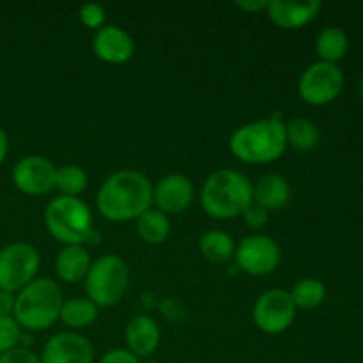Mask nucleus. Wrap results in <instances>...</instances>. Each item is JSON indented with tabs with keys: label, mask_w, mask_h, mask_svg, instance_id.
I'll list each match as a JSON object with an SVG mask.
<instances>
[{
	"label": "nucleus",
	"mask_w": 363,
	"mask_h": 363,
	"mask_svg": "<svg viewBox=\"0 0 363 363\" xmlns=\"http://www.w3.org/2000/svg\"><path fill=\"white\" fill-rule=\"evenodd\" d=\"M96 208L112 223L137 222L138 216L152 208L151 181L138 170H116L99 186Z\"/></svg>",
	"instance_id": "obj_1"
},
{
	"label": "nucleus",
	"mask_w": 363,
	"mask_h": 363,
	"mask_svg": "<svg viewBox=\"0 0 363 363\" xmlns=\"http://www.w3.org/2000/svg\"><path fill=\"white\" fill-rule=\"evenodd\" d=\"M287 147L286 123L279 113L243 124L229 138L233 156L247 165H268L277 162Z\"/></svg>",
	"instance_id": "obj_2"
},
{
	"label": "nucleus",
	"mask_w": 363,
	"mask_h": 363,
	"mask_svg": "<svg viewBox=\"0 0 363 363\" xmlns=\"http://www.w3.org/2000/svg\"><path fill=\"white\" fill-rule=\"evenodd\" d=\"M254 202V184L234 169L209 174L201 190V208L209 218L233 220L243 215Z\"/></svg>",
	"instance_id": "obj_3"
},
{
	"label": "nucleus",
	"mask_w": 363,
	"mask_h": 363,
	"mask_svg": "<svg viewBox=\"0 0 363 363\" xmlns=\"http://www.w3.org/2000/svg\"><path fill=\"white\" fill-rule=\"evenodd\" d=\"M64 294L59 284L48 277H35L16 293L13 318L21 330L45 332L59 321Z\"/></svg>",
	"instance_id": "obj_4"
},
{
	"label": "nucleus",
	"mask_w": 363,
	"mask_h": 363,
	"mask_svg": "<svg viewBox=\"0 0 363 363\" xmlns=\"http://www.w3.org/2000/svg\"><path fill=\"white\" fill-rule=\"evenodd\" d=\"M45 227L64 247L85 245L94 234L92 211L80 197H53L45 208Z\"/></svg>",
	"instance_id": "obj_5"
},
{
	"label": "nucleus",
	"mask_w": 363,
	"mask_h": 363,
	"mask_svg": "<svg viewBox=\"0 0 363 363\" xmlns=\"http://www.w3.org/2000/svg\"><path fill=\"white\" fill-rule=\"evenodd\" d=\"M85 296L98 308L116 307L130 286V269L124 259L105 254L92 261L84 280Z\"/></svg>",
	"instance_id": "obj_6"
},
{
	"label": "nucleus",
	"mask_w": 363,
	"mask_h": 363,
	"mask_svg": "<svg viewBox=\"0 0 363 363\" xmlns=\"http://www.w3.org/2000/svg\"><path fill=\"white\" fill-rule=\"evenodd\" d=\"M41 266L38 248L25 241H16L0 250V291L20 293L32 282Z\"/></svg>",
	"instance_id": "obj_7"
},
{
	"label": "nucleus",
	"mask_w": 363,
	"mask_h": 363,
	"mask_svg": "<svg viewBox=\"0 0 363 363\" xmlns=\"http://www.w3.org/2000/svg\"><path fill=\"white\" fill-rule=\"evenodd\" d=\"M344 73L339 64H311L298 80V94L307 105L326 106L335 101L344 89Z\"/></svg>",
	"instance_id": "obj_8"
},
{
	"label": "nucleus",
	"mask_w": 363,
	"mask_h": 363,
	"mask_svg": "<svg viewBox=\"0 0 363 363\" xmlns=\"http://www.w3.org/2000/svg\"><path fill=\"white\" fill-rule=\"evenodd\" d=\"M282 252L279 243L272 236L266 234H252L243 238L236 245V261L238 269L252 277L272 275L280 264Z\"/></svg>",
	"instance_id": "obj_9"
},
{
	"label": "nucleus",
	"mask_w": 363,
	"mask_h": 363,
	"mask_svg": "<svg viewBox=\"0 0 363 363\" xmlns=\"http://www.w3.org/2000/svg\"><path fill=\"white\" fill-rule=\"evenodd\" d=\"M296 312L298 308L291 300L289 291L269 289L255 300L252 318L261 332L268 335H279L293 326Z\"/></svg>",
	"instance_id": "obj_10"
},
{
	"label": "nucleus",
	"mask_w": 363,
	"mask_h": 363,
	"mask_svg": "<svg viewBox=\"0 0 363 363\" xmlns=\"http://www.w3.org/2000/svg\"><path fill=\"white\" fill-rule=\"evenodd\" d=\"M57 167L50 158L28 155L18 160L11 170V181L18 191L30 197H39L55 190Z\"/></svg>",
	"instance_id": "obj_11"
},
{
	"label": "nucleus",
	"mask_w": 363,
	"mask_h": 363,
	"mask_svg": "<svg viewBox=\"0 0 363 363\" xmlns=\"http://www.w3.org/2000/svg\"><path fill=\"white\" fill-rule=\"evenodd\" d=\"M41 363H94L91 340L77 332H60L50 337L39 353Z\"/></svg>",
	"instance_id": "obj_12"
},
{
	"label": "nucleus",
	"mask_w": 363,
	"mask_h": 363,
	"mask_svg": "<svg viewBox=\"0 0 363 363\" xmlns=\"http://www.w3.org/2000/svg\"><path fill=\"white\" fill-rule=\"evenodd\" d=\"M194 183L183 174H169L152 186V208L167 216L186 211L194 202Z\"/></svg>",
	"instance_id": "obj_13"
},
{
	"label": "nucleus",
	"mask_w": 363,
	"mask_h": 363,
	"mask_svg": "<svg viewBox=\"0 0 363 363\" xmlns=\"http://www.w3.org/2000/svg\"><path fill=\"white\" fill-rule=\"evenodd\" d=\"M92 52L101 62L121 66L135 55V41L124 28L106 23L94 32Z\"/></svg>",
	"instance_id": "obj_14"
},
{
	"label": "nucleus",
	"mask_w": 363,
	"mask_h": 363,
	"mask_svg": "<svg viewBox=\"0 0 363 363\" xmlns=\"http://www.w3.org/2000/svg\"><path fill=\"white\" fill-rule=\"evenodd\" d=\"M162 340V330L156 319L147 314H138L128 321L124 328V350L130 351L138 360H149L156 353Z\"/></svg>",
	"instance_id": "obj_15"
},
{
	"label": "nucleus",
	"mask_w": 363,
	"mask_h": 363,
	"mask_svg": "<svg viewBox=\"0 0 363 363\" xmlns=\"http://www.w3.org/2000/svg\"><path fill=\"white\" fill-rule=\"evenodd\" d=\"M323 4L319 0H308V2H284V0H273L268 4V18L275 27L284 30H294L301 28L314 21L321 13Z\"/></svg>",
	"instance_id": "obj_16"
},
{
	"label": "nucleus",
	"mask_w": 363,
	"mask_h": 363,
	"mask_svg": "<svg viewBox=\"0 0 363 363\" xmlns=\"http://www.w3.org/2000/svg\"><path fill=\"white\" fill-rule=\"evenodd\" d=\"M92 259L85 245H67L55 257V273L60 282L78 284L87 277Z\"/></svg>",
	"instance_id": "obj_17"
},
{
	"label": "nucleus",
	"mask_w": 363,
	"mask_h": 363,
	"mask_svg": "<svg viewBox=\"0 0 363 363\" xmlns=\"http://www.w3.org/2000/svg\"><path fill=\"white\" fill-rule=\"evenodd\" d=\"M291 201V184L280 174H266L254 184V202L266 211H279Z\"/></svg>",
	"instance_id": "obj_18"
},
{
	"label": "nucleus",
	"mask_w": 363,
	"mask_h": 363,
	"mask_svg": "<svg viewBox=\"0 0 363 363\" xmlns=\"http://www.w3.org/2000/svg\"><path fill=\"white\" fill-rule=\"evenodd\" d=\"M199 250L206 261L213 262V264H227L234 259L236 243L229 233L213 229L202 234L199 240Z\"/></svg>",
	"instance_id": "obj_19"
},
{
	"label": "nucleus",
	"mask_w": 363,
	"mask_h": 363,
	"mask_svg": "<svg viewBox=\"0 0 363 363\" xmlns=\"http://www.w3.org/2000/svg\"><path fill=\"white\" fill-rule=\"evenodd\" d=\"M99 308L87 296H73L64 300L60 308L59 321H62L71 330L89 328L98 319Z\"/></svg>",
	"instance_id": "obj_20"
},
{
	"label": "nucleus",
	"mask_w": 363,
	"mask_h": 363,
	"mask_svg": "<svg viewBox=\"0 0 363 363\" xmlns=\"http://www.w3.org/2000/svg\"><path fill=\"white\" fill-rule=\"evenodd\" d=\"M350 50V38L340 27H326L315 39V53L321 62L339 64Z\"/></svg>",
	"instance_id": "obj_21"
},
{
	"label": "nucleus",
	"mask_w": 363,
	"mask_h": 363,
	"mask_svg": "<svg viewBox=\"0 0 363 363\" xmlns=\"http://www.w3.org/2000/svg\"><path fill=\"white\" fill-rule=\"evenodd\" d=\"M287 145L301 152H311L321 142V131L318 124L305 117H296V119L286 123Z\"/></svg>",
	"instance_id": "obj_22"
},
{
	"label": "nucleus",
	"mask_w": 363,
	"mask_h": 363,
	"mask_svg": "<svg viewBox=\"0 0 363 363\" xmlns=\"http://www.w3.org/2000/svg\"><path fill=\"white\" fill-rule=\"evenodd\" d=\"M137 233L147 245H162L170 236V220L165 213L151 208L137 218Z\"/></svg>",
	"instance_id": "obj_23"
},
{
	"label": "nucleus",
	"mask_w": 363,
	"mask_h": 363,
	"mask_svg": "<svg viewBox=\"0 0 363 363\" xmlns=\"http://www.w3.org/2000/svg\"><path fill=\"white\" fill-rule=\"evenodd\" d=\"M89 186V176L84 167L77 163L57 167L55 190L64 197H80Z\"/></svg>",
	"instance_id": "obj_24"
},
{
	"label": "nucleus",
	"mask_w": 363,
	"mask_h": 363,
	"mask_svg": "<svg viewBox=\"0 0 363 363\" xmlns=\"http://www.w3.org/2000/svg\"><path fill=\"white\" fill-rule=\"evenodd\" d=\"M294 307L301 311H314L326 298V286L319 279L298 280L289 291Z\"/></svg>",
	"instance_id": "obj_25"
},
{
	"label": "nucleus",
	"mask_w": 363,
	"mask_h": 363,
	"mask_svg": "<svg viewBox=\"0 0 363 363\" xmlns=\"http://www.w3.org/2000/svg\"><path fill=\"white\" fill-rule=\"evenodd\" d=\"M23 337L20 325L13 315H0V354L20 346Z\"/></svg>",
	"instance_id": "obj_26"
},
{
	"label": "nucleus",
	"mask_w": 363,
	"mask_h": 363,
	"mask_svg": "<svg viewBox=\"0 0 363 363\" xmlns=\"http://www.w3.org/2000/svg\"><path fill=\"white\" fill-rule=\"evenodd\" d=\"M78 18H80L82 25H85L91 30H99L106 25V11L101 4H85L78 11Z\"/></svg>",
	"instance_id": "obj_27"
},
{
	"label": "nucleus",
	"mask_w": 363,
	"mask_h": 363,
	"mask_svg": "<svg viewBox=\"0 0 363 363\" xmlns=\"http://www.w3.org/2000/svg\"><path fill=\"white\" fill-rule=\"evenodd\" d=\"M241 218H243V222L247 223L248 229L261 230L269 223V211H266L262 206L252 202V204L248 206L247 211L241 215Z\"/></svg>",
	"instance_id": "obj_28"
},
{
	"label": "nucleus",
	"mask_w": 363,
	"mask_h": 363,
	"mask_svg": "<svg viewBox=\"0 0 363 363\" xmlns=\"http://www.w3.org/2000/svg\"><path fill=\"white\" fill-rule=\"evenodd\" d=\"M0 363H41L39 354L34 353L30 347L18 346L7 353L0 354Z\"/></svg>",
	"instance_id": "obj_29"
},
{
	"label": "nucleus",
	"mask_w": 363,
	"mask_h": 363,
	"mask_svg": "<svg viewBox=\"0 0 363 363\" xmlns=\"http://www.w3.org/2000/svg\"><path fill=\"white\" fill-rule=\"evenodd\" d=\"M98 363H142V360H138L135 354H131L124 347H116V350L106 351Z\"/></svg>",
	"instance_id": "obj_30"
},
{
	"label": "nucleus",
	"mask_w": 363,
	"mask_h": 363,
	"mask_svg": "<svg viewBox=\"0 0 363 363\" xmlns=\"http://www.w3.org/2000/svg\"><path fill=\"white\" fill-rule=\"evenodd\" d=\"M14 300H16V294L0 291V315H13Z\"/></svg>",
	"instance_id": "obj_31"
},
{
	"label": "nucleus",
	"mask_w": 363,
	"mask_h": 363,
	"mask_svg": "<svg viewBox=\"0 0 363 363\" xmlns=\"http://www.w3.org/2000/svg\"><path fill=\"white\" fill-rule=\"evenodd\" d=\"M268 4L266 0H262V2H250V0H247V2H236V7H240V9L247 11V13H261V11H266L268 9Z\"/></svg>",
	"instance_id": "obj_32"
},
{
	"label": "nucleus",
	"mask_w": 363,
	"mask_h": 363,
	"mask_svg": "<svg viewBox=\"0 0 363 363\" xmlns=\"http://www.w3.org/2000/svg\"><path fill=\"white\" fill-rule=\"evenodd\" d=\"M7 152H9V138H7V133L4 131V128L0 126V165L6 162Z\"/></svg>",
	"instance_id": "obj_33"
},
{
	"label": "nucleus",
	"mask_w": 363,
	"mask_h": 363,
	"mask_svg": "<svg viewBox=\"0 0 363 363\" xmlns=\"http://www.w3.org/2000/svg\"><path fill=\"white\" fill-rule=\"evenodd\" d=\"M360 94H362V99H363V78H362V84H360Z\"/></svg>",
	"instance_id": "obj_34"
},
{
	"label": "nucleus",
	"mask_w": 363,
	"mask_h": 363,
	"mask_svg": "<svg viewBox=\"0 0 363 363\" xmlns=\"http://www.w3.org/2000/svg\"><path fill=\"white\" fill-rule=\"evenodd\" d=\"M142 363H156L155 360H151V358H149V360H142Z\"/></svg>",
	"instance_id": "obj_35"
},
{
	"label": "nucleus",
	"mask_w": 363,
	"mask_h": 363,
	"mask_svg": "<svg viewBox=\"0 0 363 363\" xmlns=\"http://www.w3.org/2000/svg\"><path fill=\"white\" fill-rule=\"evenodd\" d=\"M179 363H194V362H179Z\"/></svg>",
	"instance_id": "obj_36"
}]
</instances>
